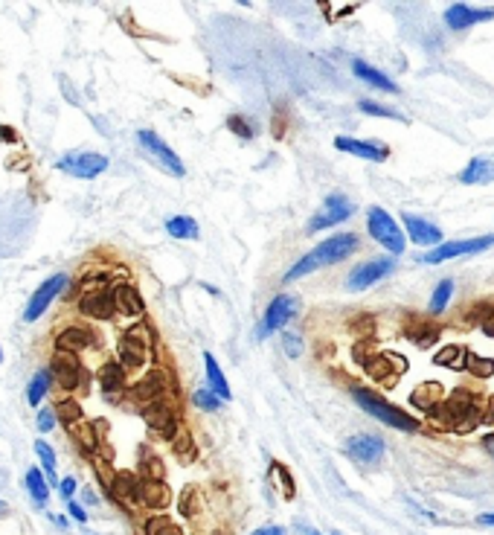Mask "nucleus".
<instances>
[{"label": "nucleus", "instance_id": "obj_10", "mask_svg": "<svg viewBox=\"0 0 494 535\" xmlns=\"http://www.w3.org/2000/svg\"><path fill=\"white\" fill-rule=\"evenodd\" d=\"M56 169H61V172H67L73 178L90 180L108 169V158L105 154H96V151H67L64 158L56 160Z\"/></svg>", "mask_w": 494, "mask_h": 535}, {"label": "nucleus", "instance_id": "obj_55", "mask_svg": "<svg viewBox=\"0 0 494 535\" xmlns=\"http://www.w3.org/2000/svg\"><path fill=\"white\" fill-rule=\"evenodd\" d=\"M477 524H483V527H494V512L480 515V518H477Z\"/></svg>", "mask_w": 494, "mask_h": 535}, {"label": "nucleus", "instance_id": "obj_22", "mask_svg": "<svg viewBox=\"0 0 494 535\" xmlns=\"http://www.w3.org/2000/svg\"><path fill=\"white\" fill-rule=\"evenodd\" d=\"M56 344H58V349L73 352V355H76V352L94 346L96 337H94V332H90V329H85V326H67V329H61V335L56 337Z\"/></svg>", "mask_w": 494, "mask_h": 535}, {"label": "nucleus", "instance_id": "obj_13", "mask_svg": "<svg viewBox=\"0 0 494 535\" xmlns=\"http://www.w3.org/2000/svg\"><path fill=\"white\" fill-rule=\"evenodd\" d=\"M343 448L361 465H378L387 445H384V439L375 437V434H355V437H349L343 442Z\"/></svg>", "mask_w": 494, "mask_h": 535}, {"label": "nucleus", "instance_id": "obj_30", "mask_svg": "<svg viewBox=\"0 0 494 535\" xmlns=\"http://www.w3.org/2000/svg\"><path fill=\"white\" fill-rule=\"evenodd\" d=\"M50 384H53V373H50V367H41L32 378H30V387H27V401H30V408H41V401L47 396V390Z\"/></svg>", "mask_w": 494, "mask_h": 535}, {"label": "nucleus", "instance_id": "obj_57", "mask_svg": "<svg viewBox=\"0 0 494 535\" xmlns=\"http://www.w3.org/2000/svg\"><path fill=\"white\" fill-rule=\"evenodd\" d=\"M483 332H486L488 337H494V317H491V315H488V320L483 323Z\"/></svg>", "mask_w": 494, "mask_h": 535}, {"label": "nucleus", "instance_id": "obj_56", "mask_svg": "<svg viewBox=\"0 0 494 535\" xmlns=\"http://www.w3.org/2000/svg\"><path fill=\"white\" fill-rule=\"evenodd\" d=\"M483 448L494 457V434H486V437H483Z\"/></svg>", "mask_w": 494, "mask_h": 535}, {"label": "nucleus", "instance_id": "obj_47", "mask_svg": "<svg viewBox=\"0 0 494 535\" xmlns=\"http://www.w3.org/2000/svg\"><path fill=\"white\" fill-rule=\"evenodd\" d=\"M227 128H230V132H233V134H239L241 140H250V137H253V125H250V123H247V120H244V116H241V114H236V116H230V120H227Z\"/></svg>", "mask_w": 494, "mask_h": 535}, {"label": "nucleus", "instance_id": "obj_60", "mask_svg": "<svg viewBox=\"0 0 494 535\" xmlns=\"http://www.w3.org/2000/svg\"><path fill=\"white\" fill-rule=\"evenodd\" d=\"M0 512H6V503L3 501H0Z\"/></svg>", "mask_w": 494, "mask_h": 535}, {"label": "nucleus", "instance_id": "obj_9", "mask_svg": "<svg viewBox=\"0 0 494 535\" xmlns=\"http://www.w3.org/2000/svg\"><path fill=\"white\" fill-rule=\"evenodd\" d=\"M297 308H300V300H297V297H291V294H279V297H274V300H270V306L265 308L262 326H256V341H265L268 335L279 332L282 326L297 315Z\"/></svg>", "mask_w": 494, "mask_h": 535}, {"label": "nucleus", "instance_id": "obj_3", "mask_svg": "<svg viewBox=\"0 0 494 535\" xmlns=\"http://www.w3.org/2000/svg\"><path fill=\"white\" fill-rule=\"evenodd\" d=\"M367 230H369V236L378 242L381 247H387L389 253H405V247H407V239H405V233H401L398 227V221L389 216L384 207H369V213H367Z\"/></svg>", "mask_w": 494, "mask_h": 535}, {"label": "nucleus", "instance_id": "obj_43", "mask_svg": "<svg viewBox=\"0 0 494 535\" xmlns=\"http://www.w3.org/2000/svg\"><path fill=\"white\" fill-rule=\"evenodd\" d=\"M270 472H274L279 480V489H282V498L285 501H291V498H297V486H294V477H291V472H288V465H282V463H274L270 465Z\"/></svg>", "mask_w": 494, "mask_h": 535}, {"label": "nucleus", "instance_id": "obj_24", "mask_svg": "<svg viewBox=\"0 0 494 535\" xmlns=\"http://www.w3.org/2000/svg\"><path fill=\"white\" fill-rule=\"evenodd\" d=\"M352 73L358 76V79H363L367 85H372V87H378V90H384V94H398V87L387 79V76L381 73V70H375L372 64H367V61H361V59H355L352 61Z\"/></svg>", "mask_w": 494, "mask_h": 535}, {"label": "nucleus", "instance_id": "obj_28", "mask_svg": "<svg viewBox=\"0 0 494 535\" xmlns=\"http://www.w3.org/2000/svg\"><path fill=\"white\" fill-rule=\"evenodd\" d=\"M166 233L172 239H180V242H192V239L201 236L198 221L189 218V216H172V218H166Z\"/></svg>", "mask_w": 494, "mask_h": 535}, {"label": "nucleus", "instance_id": "obj_50", "mask_svg": "<svg viewBox=\"0 0 494 535\" xmlns=\"http://www.w3.org/2000/svg\"><path fill=\"white\" fill-rule=\"evenodd\" d=\"M76 489H79V483H76V477H64V480H61V486H58V492H61L67 501H73Z\"/></svg>", "mask_w": 494, "mask_h": 535}, {"label": "nucleus", "instance_id": "obj_44", "mask_svg": "<svg viewBox=\"0 0 494 535\" xmlns=\"http://www.w3.org/2000/svg\"><path fill=\"white\" fill-rule=\"evenodd\" d=\"M192 404H195V408H201V410H218L221 399L213 393L210 387H201V390H195V393H192Z\"/></svg>", "mask_w": 494, "mask_h": 535}, {"label": "nucleus", "instance_id": "obj_14", "mask_svg": "<svg viewBox=\"0 0 494 535\" xmlns=\"http://www.w3.org/2000/svg\"><path fill=\"white\" fill-rule=\"evenodd\" d=\"M142 419H146V425L154 430V434H160L163 439H175V437L180 434L178 416H175V410L169 408L166 401L146 404V408H142Z\"/></svg>", "mask_w": 494, "mask_h": 535}, {"label": "nucleus", "instance_id": "obj_19", "mask_svg": "<svg viewBox=\"0 0 494 535\" xmlns=\"http://www.w3.org/2000/svg\"><path fill=\"white\" fill-rule=\"evenodd\" d=\"M401 221H405V227H407V236L413 244H419V247H439L442 244V230L436 224H431V221H425L419 216H413V213H405L401 216Z\"/></svg>", "mask_w": 494, "mask_h": 535}, {"label": "nucleus", "instance_id": "obj_33", "mask_svg": "<svg viewBox=\"0 0 494 535\" xmlns=\"http://www.w3.org/2000/svg\"><path fill=\"white\" fill-rule=\"evenodd\" d=\"M166 477V465L158 454H151L149 448L140 451V480H163Z\"/></svg>", "mask_w": 494, "mask_h": 535}, {"label": "nucleus", "instance_id": "obj_36", "mask_svg": "<svg viewBox=\"0 0 494 535\" xmlns=\"http://www.w3.org/2000/svg\"><path fill=\"white\" fill-rule=\"evenodd\" d=\"M465 358H468V349L460 346V344H453V346L439 349L436 355H433V364H439V367H451V370H462L465 367Z\"/></svg>", "mask_w": 494, "mask_h": 535}, {"label": "nucleus", "instance_id": "obj_41", "mask_svg": "<svg viewBox=\"0 0 494 535\" xmlns=\"http://www.w3.org/2000/svg\"><path fill=\"white\" fill-rule=\"evenodd\" d=\"M465 367L477 378H491L494 375V358H480V355H474V352H468Z\"/></svg>", "mask_w": 494, "mask_h": 535}, {"label": "nucleus", "instance_id": "obj_12", "mask_svg": "<svg viewBox=\"0 0 494 535\" xmlns=\"http://www.w3.org/2000/svg\"><path fill=\"white\" fill-rule=\"evenodd\" d=\"M393 271H396V259H372V262H363L349 273L346 285H349V291H367L375 282L387 280Z\"/></svg>", "mask_w": 494, "mask_h": 535}, {"label": "nucleus", "instance_id": "obj_17", "mask_svg": "<svg viewBox=\"0 0 494 535\" xmlns=\"http://www.w3.org/2000/svg\"><path fill=\"white\" fill-rule=\"evenodd\" d=\"M334 146L346 151V154H355V158H363V160H375V163H384L389 158V146L387 143H378V140H355V137H337Z\"/></svg>", "mask_w": 494, "mask_h": 535}, {"label": "nucleus", "instance_id": "obj_8", "mask_svg": "<svg viewBox=\"0 0 494 535\" xmlns=\"http://www.w3.org/2000/svg\"><path fill=\"white\" fill-rule=\"evenodd\" d=\"M149 349H151V332L146 323H137L131 326L122 337H120V361L122 367H142L149 358Z\"/></svg>", "mask_w": 494, "mask_h": 535}, {"label": "nucleus", "instance_id": "obj_27", "mask_svg": "<svg viewBox=\"0 0 494 535\" xmlns=\"http://www.w3.org/2000/svg\"><path fill=\"white\" fill-rule=\"evenodd\" d=\"M407 337L416 344V346H422V349H427V346H433L436 341H439V326H433V323H427V320H410L407 323Z\"/></svg>", "mask_w": 494, "mask_h": 535}, {"label": "nucleus", "instance_id": "obj_53", "mask_svg": "<svg viewBox=\"0 0 494 535\" xmlns=\"http://www.w3.org/2000/svg\"><path fill=\"white\" fill-rule=\"evenodd\" d=\"M0 140H3V143H18V132L12 125H0Z\"/></svg>", "mask_w": 494, "mask_h": 535}, {"label": "nucleus", "instance_id": "obj_52", "mask_svg": "<svg viewBox=\"0 0 494 535\" xmlns=\"http://www.w3.org/2000/svg\"><path fill=\"white\" fill-rule=\"evenodd\" d=\"M384 355H387L389 361H393V367L398 370V375L407 370V358H405V355H396V352H384Z\"/></svg>", "mask_w": 494, "mask_h": 535}, {"label": "nucleus", "instance_id": "obj_45", "mask_svg": "<svg viewBox=\"0 0 494 535\" xmlns=\"http://www.w3.org/2000/svg\"><path fill=\"white\" fill-rule=\"evenodd\" d=\"M178 509H180V515H186V518H195V515H198V489L186 486L184 492H180Z\"/></svg>", "mask_w": 494, "mask_h": 535}, {"label": "nucleus", "instance_id": "obj_58", "mask_svg": "<svg viewBox=\"0 0 494 535\" xmlns=\"http://www.w3.org/2000/svg\"><path fill=\"white\" fill-rule=\"evenodd\" d=\"M53 521H56V527H61V529H67V518H64V515H53Z\"/></svg>", "mask_w": 494, "mask_h": 535}, {"label": "nucleus", "instance_id": "obj_34", "mask_svg": "<svg viewBox=\"0 0 494 535\" xmlns=\"http://www.w3.org/2000/svg\"><path fill=\"white\" fill-rule=\"evenodd\" d=\"M363 367H367V373L375 378V381H393V378L398 375V370L393 367V361H389L384 352H381V355L367 358V364H363Z\"/></svg>", "mask_w": 494, "mask_h": 535}, {"label": "nucleus", "instance_id": "obj_23", "mask_svg": "<svg viewBox=\"0 0 494 535\" xmlns=\"http://www.w3.org/2000/svg\"><path fill=\"white\" fill-rule=\"evenodd\" d=\"M140 503L151 509H166L172 503V492H169L166 480H142L140 486Z\"/></svg>", "mask_w": 494, "mask_h": 535}, {"label": "nucleus", "instance_id": "obj_26", "mask_svg": "<svg viewBox=\"0 0 494 535\" xmlns=\"http://www.w3.org/2000/svg\"><path fill=\"white\" fill-rule=\"evenodd\" d=\"M204 364H206V381H210V390L221 399V401H230V384H227V378L224 373H221L218 367V361L213 358V352H204Z\"/></svg>", "mask_w": 494, "mask_h": 535}, {"label": "nucleus", "instance_id": "obj_48", "mask_svg": "<svg viewBox=\"0 0 494 535\" xmlns=\"http://www.w3.org/2000/svg\"><path fill=\"white\" fill-rule=\"evenodd\" d=\"M282 349H285V355H288V358H300V355H303V341H300V335L282 332Z\"/></svg>", "mask_w": 494, "mask_h": 535}, {"label": "nucleus", "instance_id": "obj_4", "mask_svg": "<svg viewBox=\"0 0 494 535\" xmlns=\"http://www.w3.org/2000/svg\"><path fill=\"white\" fill-rule=\"evenodd\" d=\"M137 143L142 146V151H146L160 169H166V172L172 175V178H184L186 175L184 160H180L178 154H175V149L169 146V143H163L158 134L151 132V128H140V132H137Z\"/></svg>", "mask_w": 494, "mask_h": 535}, {"label": "nucleus", "instance_id": "obj_6", "mask_svg": "<svg viewBox=\"0 0 494 535\" xmlns=\"http://www.w3.org/2000/svg\"><path fill=\"white\" fill-rule=\"evenodd\" d=\"M355 201H349L346 195H341V192H334V195H329L326 201H323V207L320 210L311 216V221H308V233H320V230H326V227H334V224H343L346 218H352L355 216Z\"/></svg>", "mask_w": 494, "mask_h": 535}, {"label": "nucleus", "instance_id": "obj_61", "mask_svg": "<svg viewBox=\"0 0 494 535\" xmlns=\"http://www.w3.org/2000/svg\"><path fill=\"white\" fill-rule=\"evenodd\" d=\"M0 361H3V349H0Z\"/></svg>", "mask_w": 494, "mask_h": 535}, {"label": "nucleus", "instance_id": "obj_1", "mask_svg": "<svg viewBox=\"0 0 494 535\" xmlns=\"http://www.w3.org/2000/svg\"><path fill=\"white\" fill-rule=\"evenodd\" d=\"M355 251H358V236H355V233H337V236H329L326 242H320L317 247H311L300 262H294V268L285 273L282 282H297L300 277H305V273H314V271L326 268V265H337V262H343V259L352 256Z\"/></svg>", "mask_w": 494, "mask_h": 535}, {"label": "nucleus", "instance_id": "obj_39", "mask_svg": "<svg viewBox=\"0 0 494 535\" xmlns=\"http://www.w3.org/2000/svg\"><path fill=\"white\" fill-rule=\"evenodd\" d=\"M56 416H58V422L67 425V428H73L76 422H82V408H79V401L61 399V401L56 404Z\"/></svg>", "mask_w": 494, "mask_h": 535}, {"label": "nucleus", "instance_id": "obj_15", "mask_svg": "<svg viewBox=\"0 0 494 535\" xmlns=\"http://www.w3.org/2000/svg\"><path fill=\"white\" fill-rule=\"evenodd\" d=\"M483 21H494V9H474L468 3H451L445 9V23L453 32L471 30L474 23H483Z\"/></svg>", "mask_w": 494, "mask_h": 535}, {"label": "nucleus", "instance_id": "obj_51", "mask_svg": "<svg viewBox=\"0 0 494 535\" xmlns=\"http://www.w3.org/2000/svg\"><path fill=\"white\" fill-rule=\"evenodd\" d=\"M67 509H70V515H73L76 521H79V524H87V512H85V509H82L79 503H76V501H67Z\"/></svg>", "mask_w": 494, "mask_h": 535}, {"label": "nucleus", "instance_id": "obj_21", "mask_svg": "<svg viewBox=\"0 0 494 535\" xmlns=\"http://www.w3.org/2000/svg\"><path fill=\"white\" fill-rule=\"evenodd\" d=\"M114 300H116V311L125 317H140L142 311H146V303H142V294L134 289V285H116L114 289Z\"/></svg>", "mask_w": 494, "mask_h": 535}, {"label": "nucleus", "instance_id": "obj_7", "mask_svg": "<svg viewBox=\"0 0 494 535\" xmlns=\"http://www.w3.org/2000/svg\"><path fill=\"white\" fill-rule=\"evenodd\" d=\"M64 289H67V273L58 271V273H53V277H47V280L32 291V297L27 300V308H23V323H35Z\"/></svg>", "mask_w": 494, "mask_h": 535}, {"label": "nucleus", "instance_id": "obj_32", "mask_svg": "<svg viewBox=\"0 0 494 535\" xmlns=\"http://www.w3.org/2000/svg\"><path fill=\"white\" fill-rule=\"evenodd\" d=\"M410 401L416 404V408H425V410H436L442 401H445V390H442V384H436V381H431V384H425V387H419L416 393L410 396Z\"/></svg>", "mask_w": 494, "mask_h": 535}, {"label": "nucleus", "instance_id": "obj_5", "mask_svg": "<svg viewBox=\"0 0 494 535\" xmlns=\"http://www.w3.org/2000/svg\"><path fill=\"white\" fill-rule=\"evenodd\" d=\"M494 247V233L488 236H477V239H460V242H442L433 251H427L425 256H419L425 265H439V262H448V259H457V256H474V253H483Z\"/></svg>", "mask_w": 494, "mask_h": 535}, {"label": "nucleus", "instance_id": "obj_29", "mask_svg": "<svg viewBox=\"0 0 494 535\" xmlns=\"http://www.w3.org/2000/svg\"><path fill=\"white\" fill-rule=\"evenodd\" d=\"M99 384L105 393H116V390L125 387V367L122 361H105L99 370Z\"/></svg>", "mask_w": 494, "mask_h": 535}, {"label": "nucleus", "instance_id": "obj_40", "mask_svg": "<svg viewBox=\"0 0 494 535\" xmlns=\"http://www.w3.org/2000/svg\"><path fill=\"white\" fill-rule=\"evenodd\" d=\"M451 294H453V280H442L431 297V306H427L431 315H442V311H445V306L451 303Z\"/></svg>", "mask_w": 494, "mask_h": 535}, {"label": "nucleus", "instance_id": "obj_31", "mask_svg": "<svg viewBox=\"0 0 494 535\" xmlns=\"http://www.w3.org/2000/svg\"><path fill=\"white\" fill-rule=\"evenodd\" d=\"M27 492H30V498H32L35 506H47V501H50V480L44 477V472L38 465H32L27 472Z\"/></svg>", "mask_w": 494, "mask_h": 535}, {"label": "nucleus", "instance_id": "obj_18", "mask_svg": "<svg viewBox=\"0 0 494 535\" xmlns=\"http://www.w3.org/2000/svg\"><path fill=\"white\" fill-rule=\"evenodd\" d=\"M166 390H169V378H166V373L154 370V373H149L146 378H140V381H137L131 390H128V396H131L134 401H140L142 408H146V404L163 401Z\"/></svg>", "mask_w": 494, "mask_h": 535}, {"label": "nucleus", "instance_id": "obj_38", "mask_svg": "<svg viewBox=\"0 0 494 535\" xmlns=\"http://www.w3.org/2000/svg\"><path fill=\"white\" fill-rule=\"evenodd\" d=\"M358 108H361L363 114H369V116H384V120H398V123H407V116L401 114V111H396V108H387V105H381V102H372V99H361V102H358Z\"/></svg>", "mask_w": 494, "mask_h": 535}, {"label": "nucleus", "instance_id": "obj_37", "mask_svg": "<svg viewBox=\"0 0 494 535\" xmlns=\"http://www.w3.org/2000/svg\"><path fill=\"white\" fill-rule=\"evenodd\" d=\"M35 454L41 457V465H44V472H47V480H50V486H61V480L56 477V451L53 445H50L47 439H35Z\"/></svg>", "mask_w": 494, "mask_h": 535}, {"label": "nucleus", "instance_id": "obj_62", "mask_svg": "<svg viewBox=\"0 0 494 535\" xmlns=\"http://www.w3.org/2000/svg\"><path fill=\"white\" fill-rule=\"evenodd\" d=\"M332 535H341V532H332Z\"/></svg>", "mask_w": 494, "mask_h": 535}, {"label": "nucleus", "instance_id": "obj_54", "mask_svg": "<svg viewBox=\"0 0 494 535\" xmlns=\"http://www.w3.org/2000/svg\"><path fill=\"white\" fill-rule=\"evenodd\" d=\"M250 535H288V532H285V527H277V524H268V527H262V529H256V532H250Z\"/></svg>", "mask_w": 494, "mask_h": 535}, {"label": "nucleus", "instance_id": "obj_46", "mask_svg": "<svg viewBox=\"0 0 494 535\" xmlns=\"http://www.w3.org/2000/svg\"><path fill=\"white\" fill-rule=\"evenodd\" d=\"M149 535H184V529L175 527L172 521L160 515V518H151L149 521Z\"/></svg>", "mask_w": 494, "mask_h": 535}, {"label": "nucleus", "instance_id": "obj_16", "mask_svg": "<svg viewBox=\"0 0 494 535\" xmlns=\"http://www.w3.org/2000/svg\"><path fill=\"white\" fill-rule=\"evenodd\" d=\"M79 311L85 317H94V320H111L116 315V300H114V289H96V291H87L82 300H79Z\"/></svg>", "mask_w": 494, "mask_h": 535}, {"label": "nucleus", "instance_id": "obj_2", "mask_svg": "<svg viewBox=\"0 0 494 535\" xmlns=\"http://www.w3.org/2000/svg\"><path fill=\"white\" fill-rule=\"evenodd\" d=\"M352 399L361 404L363 413H369L372 419L384 422L387 428H396V430H405V434H416V430L422 428V422L416 419V416L398 410L396 404H389L387 399H381L378 393H372L367 387H352Z\"/></svg>", "mask_w": 494, "mask_h": 535}, {"label": "nucleus", "instance_id": "obj_20", "mask_svg": "<svg viewBox=\"0 0 494 535\" xmlns=\"http://www.w3.org/2000/svg\"><path fill=\"white\" fill-rule=\"evenodd\" d=\"M140 486H142V480L137 474H131V472H116L108 492H111V498L120 501L122 506H134V503H140Z\"/></svg>", "mask_w": 494, "mask_h": 535}, {"label": "nucleus", "instance_id": "obj_59", "mask_svg": "<svg viewBox=\"0 0 494 535\" xmlns=\"http://www.w3.org/2000/svg\"><path fill=\"white\" fill-rule=\"evenodd\" d=\"M300 532H303V535H320L314 527H308V524H300Z\"/></svg>", "mask_w": 494, "mask_h": 535}, {"label": "nucleus", "instance_id": "obj_35", "mask_svg": "<svg viewBox=\"0 0 494 535\" xmlns=\"http://www.w3.org/2000/svg\"><path fill=\"white\" fill-rule=\"evenodd\" d=\"M70 430H73V439L79 442L82 451L94 454V451L99 448V434H96V425H94V422H76Z\"/></svg>", "mask_w": 494, "mask_h": 535}, {"label": "nucleus", "instance_id": "obj_42", "mask_svg": "<svg viewBox=\"0 0 494 535\" xmlns=\"http://www.w3.org/2000/svg\"><path fill=\"white\" fill-rule=\"evenodd\" d=\"M172 451H175L184 463H192V460H195V454H198V451H195V442H192V437H189V430H180V434L172 439Z\"/></svg>", "mask_w": 494, "mask_h": 535}, {"label": "nucleus", "instance_id": "obj_25", "mask_svg": "<svg viewBox=\"0 0 494 535\" xmlns=\"http://www.w3.org/2000/svg\"><path fill=\"white\" fill-rule=\"evenodd\" d=\"M462 184H488L494 180V160L491 158H471L462 172H460Z\"/></svg>", "mask_w": 494, "mask_h": 535}, {"label": "nucleus", "instance_id": "obj_49", "mask_svg": "<svg viewBox=\"0 0 494 535\" xmlns=\"http://www.w3.org/2000/svg\"><path fill=\"white\" fill-rule=\"evenodd\" d=\"M58 416H56V408H38V430L41 434H50V430L56 428Z\"/></svg>", "mask_w": 494, "mask_h": 535}, {"label": "nucleus", "instance_id": "obj_11", "mask_svg": "<svg viewBox=\"0 0 494 535\" xmlns=\"http://www.w3.org/2000/svg\"><path fill=\"white\" fill-rule=\"evenodd\" d=\"M50 373H53V381L61 390H85V384H87V373L82 370V364L73 352L58 349L53 361H50Z\"/></svg>", "mask_w": 494, "mask_h": 535}]
</instances>
